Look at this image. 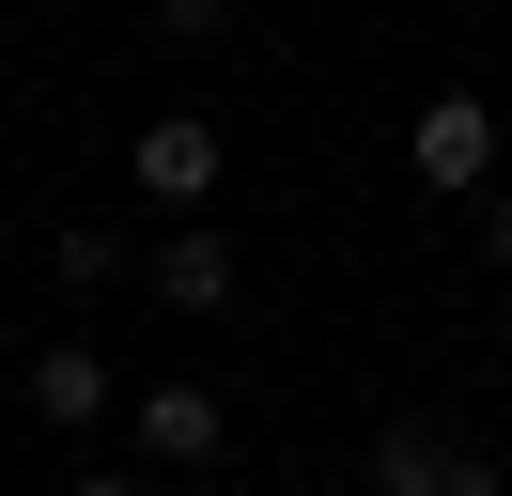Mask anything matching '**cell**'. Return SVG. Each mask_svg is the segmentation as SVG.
<instances>
[{
    "instance_id": "52a82bcc",
    "label": "cell",
    "mask_w": 512,
    "mask_h": 496,
    "mask_svg": "<svg viewBox=\"0 0 512 496\" xmlns=\"http://www.w3.org/2000/svg\"><path fill=\"white\" fill-rule=\"evenodd\" d=\"M109 264H125V248H109V233H94V217H63V233H47V279H63V295H94V279H109Z\"/></svg>"
},
{
    "instance_id": "3957f363",
    "label": "cell",
    "mask_w": 512,
    "mask_h": 496,
    "mask_svg": "<svg viewBox=\"0 0 512 496\" xmlns=\"http://www.w3.org/2000/svg\"><path fill=\"white\" fill-rule=\"evenodd\" d=\"M125 171H140V202H156L171 233H187V217L218 202V124H202V109H171V124H140V140H125Z\"/></svg>"
},
{
    "instance_id": "9c48e42d",
    "label": "cell",
    "mask_w": 512,
    "mask_h": 496,
    "mask_svg": "<svg viewBox=\"0 0 512 496\" xmlns=\"http://www.w3.org/2000/svg\"><path fill=\"white\" fill-rule=\"evenodd\" d=\"M450 496H512V465H481V450H466V465H450Z\"/></svg>"
},
{
    "instance_id": "5b68a950",
    "label": "cell",
    "mask_w": 512,
    "mask_h": 496,
    "mask_svg": "<svg viewBox=\"0 0 512 496\" xmlns=\"http://www.w3.org/2000/svg\"><path fill=\"white\" fill-rule=\"evenodd\" d=\"M32 419L47 434H94L109 419V357H94V341H47V357H32Z\"/></svg>"
},
{
    "instance_id": "7a4b0ae2",
    "label": "cell",
    "mask_w": 512,
    "mask_h": 496,
    "mask_svg": "<svg viewBox=\"0 0 512 496\" xmlns=\"http://www.w3.org/2000/svg\"><path fill=\"white\" fill-rule=\"evenodd\" d=\"M404 155H419V202H481V186H497V109H481V93H435V109L404 124Z\"/></svg>"
},
{
    "instance_id": "30bf717a",
    "label": "cell",
    "mask_w": 512,
    "mask_h": 496,
    "mask_svg": "<svg viewBox=\"0 0 512 496\" xmlns=\"http://www.w3.org/2000/svg\"><path fill=\"white\" fill-rule=\"evenodd\" d=\"M63 496H140V481H125V465H78V481H63Z\"/></svg>"
},
{
    "instance_id": "277c9868",
    "label": "cell",
    "mask_w": 512,
    "mask_h": 496,
    "mask_svg": "<svg viewBox=\"0 0 512 496\" xmlns=\"http://www.w3.org/2000/svg\"><path fill=\"white\" fill-rule=\"evenodd\" d=\"M156 310H187V326L233 310V233H218V217H187V233L156 248Z\"/></svg>"
},
{
    "instance_id": "ba28073f",
    "label": "cell",
    "mask_w": 512,
    "mask_h": 496,
    "mask_svg": "<svg viewBox=\"0 0 512 496\" xmlns=\"http://www.w3.org/2000/svg\"><path fill=\"white\" fill-rule=\"evenodd\" d=\"M481 264H497V279H512V202H481Z\"/></svg>"
},
{
    "instance_id": "8992f818",
    "label": "cell",
    "mask_w": 512,
    "mask_h": 496,
    "mask_svg": "<svg viewBox=\"0 0 512 496\" xmlns=\"http://www.w3.org/2000/svg\"><path fill=\"white\" fill-rule=\"evenodd\" d=\"M450 465H466V450H450L435 419H388L373 434V496H450Z\"/></svg>"
},
{
    "instance_id": "6da1fadb",
    "label": "cell",
    "mask_w": 512,
    "mask_h": 496,
    "mask_svg": "<svg viewBox=\"0 0 512 496\" xmlns=\"http://www.w3.org/2000/svg\"><path fill=\"white\" fill-rule=\"evenodd\" d=\"M125 434H140V465H171V481H202V465L233 450V403L202 388V372H156V388L125 403Z\"/></svg>"
}]
</instances>
